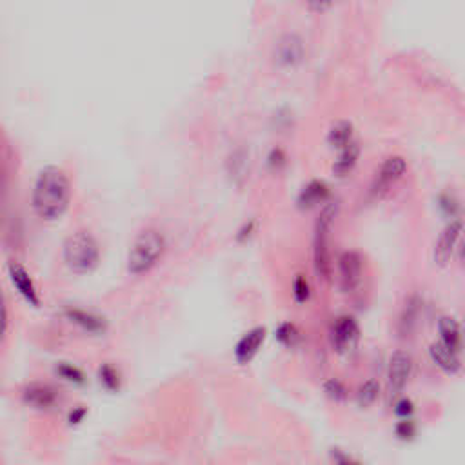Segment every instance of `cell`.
Here are the masks:
<instances>
[{"mask_svg": "<svg viewBox=\"0 0 465 465\" xmlns=\"http://www.w3.org/2000/svg\"><path fill=\"white\" fill-rule=\"evenodd\" d=\"M73 187L68 173L59 166H44L31 187V209L42 222H59L71 206Z\"/></svg>", "mask_w": 465, "mask_h": 465, "instance_id": "cell-1", "label": "cell"}, {"mask_svg": "<svg viewBox=\"0 0 465 465\" xmlns=\"http://www.w3.org/2000/svg\"><path fill=\"white\" fill-rule=\"evenodd\" d=\"M167 249V240L157 227H145L133 238L126 258V269L131 276L151 273L162 260Z\"/></svg>", "mask_w": 465, "mask_h": 465, "instance_id": "cell-2", "label": "cell"}, {"mask_svg": "<svg viewBox=\"0 0 465 465\" xmlns=\"http://www.w3.org/2000/svg\"><path fill=\"white\" fill-rule=\"evenodd\" d=\"M100 242L91 231L78 229L64 240L62 262L73 275H91L100 266Z\"/></svg>", "mask_w": 465, "mask_h": 465, "instance_id": "cell-3", "label": "cell"}, {"mask_svg": "<svg viewBox=\"0 0 465 465\" xmlns=\"http://www.w3.org/2000/svg\"><path fill=\"white\" fill-rule=\"evenodd\" d=\"M338 213V203L329 200L322 206V211L316 218L315 236H313V266L318 278L327 280L331 276V249H329V233L333 222Z\"/></svg>", "mask_w": 465, "mask_h": 465, "instance_id": "cell-4", "label": "cell"}, {"mask_svg": "<svg viewBox=\"0 0 465 465\" xmlns=\"http://www.w3.org/2000/svg\"><path fill=\"white\" fill-rule=\"evenodd\" d=\"M331 345L338 355H349L360 342V325L351 315H342L331 324Z\"/></svg>", "mask_w": 465, "mask_h": 465, "instance_id": "cell-5", "label": "cell"}, {"mask_svg": "<svg viewBox=\"0 0 465 465\" xmlns=\"http://www.w3.org/2000/svg\"><path fill=\"white\" fill-rule=\"evenodd\" d=\"M413 375V357L407 351L398 349L389 357L387 366V389L389 396L398 398L406 389Z\"/></svg>", "mask_w": 465, "mask_h": 465, "instance_id": "cell-6", "label": "cell"}, {"mask_svg": "<svg viewBox=\"0 0 465 465\" xmlns=\"http://www.w3.org/2000/svg\"><path fill=\"white\" fill-rule=\"evenodd\" d=\"M8 278L13 285V289L27 306L31 308H41V291L36 287L35 280H33L31 273L24 264L11 260L8 264Z\"/></svg>", "mask_w": 465, "mask_h": 465, "instance_id": "cell-7", "label": "cell"}, {"mask_svg": "<svg viewBox=\"0 0 465 465\" xmlns=\"http://www.w3.org/2000/svg\"><path fill=\"white\" fill-rule=\"evenodd\" d=\"M24 406L33 411L50 413L60 403V393L51 384L45 382H31L22 389L20 393Z\"/></svg>", "mask_w": 465, "mask_h": 465, "instance_id": "cell-8", "label": "cell"}, {"mask_svg": "<svg viewBox=\"0 0 465 465\" xmlns=\"http://www.w3.org/2000/svg\"><path fill=\"white\" fill-rule=\"evenodd\" d=\"M306 60V44L296 33H284L275 44V62L285 69L299 68Z\"/></svg>", "mask_w": 465, "mask_h": 465, "instance_id": "cell-9", "label": "cell"}, {"mask_svg": "<svg viewBox=\"0 0 465 465\" xmlns=\"http://www.w3.org/2000/svg\"><path fill=\"white\" fill-rule=\"evenodd\" d=\"M462 231H464V224H462L460 218H455L448 224V226L443 227L440 231L438 240H436V244H434V262L438 264V266H448L449 262L455 257V251L460 249V240H462Z\"/></svg>", "mask_w": 465, "mask_h": 465, "instance_id": "cell-10", "label": "cell"}, {"mask_svg": "<svg viewBox=\"0 0 465 465\" xmlns=\"http://www.w3.org/2000/svg\"><path fill=\"white\" fill-rule=\"evenodd\" d=\"M64 318L71 325H75L82 333L90 334V336H104L109 329V324L102 315L90 311V309H82L77 306H69L64 308Z\"/></svg>", "mask_w": 465, "mask_h": 465, "instance_id": "cell-11", "label": "cell"}, {"mask_svg": "<svg viewBox=\"0 0 465 465\" xmlns=\"http://www.w3.org/2000/svg\"><path fill=\"white\" fill-rule=\"evenodd\" d=\"M338 275H340V285L345 293H352L358 289V285L362 284L364 278V260L358 251H343L338 257Z\"/></svg>", "mask_w": 465, "mask_h": 465, "instance_id": "cell-12", "label": "cell"}, {"mask_svg": "<svg viewBox=\"0 0 465 465\" xmlns=\"http://www.w3.org/2000/svg\"><path fill=\"white\" fill-rule=\"evenodd\" d=\"M407 171V162L406 158L400 155H391L382 162L380 169L376 171L375 182H373V193L382 194L389 191L396 184L398 180H402V176Z\"/></svg>", "mask_w": 465, "mask_h": 465, "instance_id": "cell-13", "label": "cell"}, {"mask_svg": "<svg viewBox=\"0 0 465 465\" xmlns=\"http://www.w3.org/2000/svg\"><path fill=\"white\" fill-rule=\"evenodd\" d=\"M267 336V329L264 325H257L253 329H249L248 333L242 334V338L236 342L235 345V360L240 366H248L249 362L253 360L258 355L260 348L264 345Z\"/></svg>", "mask_w": 465, "mask_h": 465, "instance_id": "cell-14", "label": "cell"}, {"mask_svg": "<svg viewBox=\"0 0 465 465\" xmlns=\"http://www.w3.org/2000/svg\"><path fill=\"white\" fill-rule=\"evenodd\" d=\"M331 200V187L325 184L324 180H309L308 184L303 185L300 189L299 196H296V206L300 209H313L318 206H324Z\"/></svg>", "mask_w": 465, "mask_h": 465, "instance_id": "cell-15", "label": "cell"}, {"mask_svg": "<svg viewBox=\"0 0 465 465\" xmlns=\"http://www.w3.org/2000/svg\"><path fill=\"white\" fill-rule=\"evenodd\" d=\"M429 357L433 364L438 369H442L445 375H457L462 369V358L458 352L445 348L442 342H433L429 345Z\"/></svg>", "mask_w": 465, "mask_h": 465, "instance_id": "cell-16", "label": "cell"}, {"mask_svg": "<svg viewBox=\"0 0 465 465\" xmlns=\"http://www.w3.org/2000/svg\"><path fill=\"white\" fill-rule=\"evenodd\" d=\"M440 340L451 351L462 352V327L455 316H440L438 318Z\"/></svg>", "mask_w": 465, "mask_h": 465, "instance_id": "cell-17", "label": "cell"}, {"mask_svg": "<svg viewBox=\"0 0 465 465\" xmlns=\"http://www.w3.org/2000/svg\"><path fill=\"white\" fill-rule=\"evenodd\" d=\"M355 141H357L355 138V126H352L351 120H336V122H333L329 131H327V136H325V142H327L331 150L338 151Z\"/></svg>", "mask_w": 465, "mask_h": 465, "instance_id": "cell-18", "label": "cell"}, {"mask_svg": "<svg viewBox=\"0 0 465 465\" xmlns=\"http://www.w3.org/2000/svg\"><path fill=\"white\" fill-rule=\"evenodd\" d=\"M360 153H362V148H360V144H358V141L351 142V144L345 145L343 150H340L338 157L334 158L333 166H331V169H333V175L348 176L349 173L357 167Z\"/></svg>", "mask_w": 465, "mask_h": 465, "instance_id": "cell-19", "label": "cell"}, {"mask_svg": "<svg viewBox=\"0 0 465 465\" xmlns=\"http://www.w3.org/2000/svg\"><path fill=\"white\" fill-rule=\"evenodd\" d=\"M99 384L102 385V389H106L108 393H118L120 387H122V375L118 367H115L113 364L104 362L102 366L99 367Z\"/></svg>", "mask_w": 465, "mask_h": 465, "instance_id": "cell-20", "label": "cell"}, {"mask_svg": "<svg viewBox=\"0 0 465 465\" xmlns=\"http://www.w3.org/2000/svg\"><path fill=\"white\" fill-rule=\"evenodd\" d=\"M55 375L59 376L62 382H68L71 385H84L86 384V373L71 362H57L55 366Z\"/></svg>", "mask_w": 465, "mask_h": 465, "instance_id": "cell-21", "label": "cell"}, {"mask_svg": "<svg viewBox=\"0 0 465 465\" xmlns=\"http://www.w3.org/2000/svg\"><path fill=\"white\" fill-rule=\"evenodd\" d=\"M418 316H420V300L416 299V296H411V299L407 300L402 316H400V333L403 336L413 333L416 322H418Z\"/></svg>", "mask_w": 465, "mask_h": 465, "instance_id": "cell-22", "label": "cell"}, {"mask_svg": "<svg viewBox=\"0 0 465 465\" xmlns=\"http://www.w3.org/2000/svg\"><path fill=\"white\" fill-rule=\"evenodd\" d=\"M275 338L276 342L282 343L284 348L293 349L300 345L302 342V331L293 324V322H284L275 329Z\"/></svg>", "mask_w": 465, "mask_h": 465, "instance_id": "cell-23", "label": "cell"}, {"mask_svg": "<svg viewBox=\"0 0 465 465\" xmlns=\"http://www.w3.org/2000/svg\"><path fill=\"white\" fill-rule=\"evenodd\" d=\"M378 396H380V382L375 378H369L366 380L364 384H360V387H358L357 403L360 407H364V409H367V407H371L376 400H378Z\"/></svg>", "mask_w": 465, "mask_h": 465, "instance_id": "cell-24", "label": "cell"}, {"mask_svg": "<svg viewBox=\"0 0 465 465\" xmlns=\"http://www.w3.org/2000/svg\"><path fill=\"white\" fill-rule=\"evenodd\" d=\"M227 166H229V173L233 178H245L249 171V155L248 151L238 148L233 153L229 155V160H227Z\"/></svg>", "mask_w": 465, "mask_h": 465, "instance_id": "cell-25", "label": "cell"}, {"mask_svg": "<svg viewBox=\"0 0 465 465\" xmlns=\"http://www.w3.org/2000/svg\"><path fill=\"white\" fill-rule=\"evenodd\" d=\"M324 393H325V396L329 398V400L340 403V402H343L345 398H348L349 391H348V387H345V384H343L342 380L329 378V380H325V382H324Z\"/></svg>", "mask_w": 465, "mask_h": 465, "instance_id": "cell-26", "label": "cell"}, {"mask_svg": "<svg viewBox=\"0 0 465 465\" xmlns=\"http://www.w3.org/2000/svg\"><path fill=\"white\" fill-rule=\"evenodd\" d=\"M293 296L296 303H306L309 299H311V285H309V280L302 275V273H299V275L294 276Z\"/></svg>", "mask_w": 465, "mask_h": 465, "instance_id": "cell-27", "label": "cell"}, {"mask_svg": "<svg viewBox=\"0 0 465 465\" xmlns=\"http://www.w3.org/2000/svg\"><path fill=\"white\" fill-rule=\"evenodd\" d=\"M438 208L443 215L451 217V220L458 218V211H460V202L455 194L443 193L438 196Z\"/></svg>", "mask_w": 465, "mask_h": 465, "instance_id": "cell-28", "label": "cell"}, {"mask_svg": "<svg viewBox=\"0 0 465 465\" xmlns=\"http://www.w3.org/2000/svg\"><path fill=\"white\" fill-rule=\"evenodd\" d=\"M9 325H11V318H9L8 299H6L4 291L0 289V342L8 336Z\"/></svg>", "mask_w": 465, "mask_h": 465, "instance_id": "cell-29", "label": "cell"}, {"mask_svg": "<svg viewBox=\"0 0 465 465\" xmlns=\"http://www.w3.org/2000/svg\"><path fill=\"white\" fill-rule=\"evenodd\" d=\"M287 166V155L282 148H273L269 153H267V167L273 169V171H282L284 167Z\"/></svg>", "mask_w": 465, "mask_h": 465, "instance_id": "cell-30", "label": "cell"}, {"mask_svg": "<svg viewBox=\"0 0 465 465\" xmlns=\"http://www.w3.org/2000/svg\"><path fill=\"white\" fill-rule=\"evenodd\" d=\"M257 227H258V222L255 220V218H249V220H245L242 226L238 227V231H236V242L238 244H245V242H249V240L253 238L255 233H257Z\"/></svg>", "mask_w": 465, "mask_h": 465, "instance_id": "cell-31", "label": "cell"}, {"mask_svg": "<svg viewBox=\"0 0 465 465\" xmlns=\"http://www.w3.org/2000/svg\"><path fill=\"white\" fill-rule=\"evenodd\" d=\"M413 411H415V406H413L409 398H400V400L394 403V413H396L398 416H402L403 420H409V416L413 415Z\"/></svg>", "mask_w": 465, "mask_h": 465, "instance_id": "cell-32", "label": "cell"}, {"mask_svg": "<svg viewBox=\"0 0 465 465\" xmlns=\"http://www.w3.org/2000/svg\"><path fill=\"white\" fill-rule=\"evenodd\" d=\"M87 415V409L84 406H77L73 407L71 411L68 413V424L69 425H78L84 422V418H86Z\"/></svg>", "mask_w": 465, "mask_h": 465, "instance_id": "cell-33", "label": "cell"}, {"mask_svg": "<svg viewBox=\"0 0 465 465\" xmlns=\"http://www.w3.org/2000/svg\"><path fill=\"white\" fill-rule=\"evenodd\" d=\"M308 8L316 9V11H324V9H329L331 4H324V2H311V4H308Z\"/></svg>", "mask_w": 465, "mask_h": 465, "instance_id": "cell-34", "label": "cell"}]
</instances>
